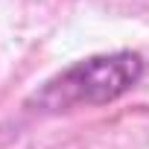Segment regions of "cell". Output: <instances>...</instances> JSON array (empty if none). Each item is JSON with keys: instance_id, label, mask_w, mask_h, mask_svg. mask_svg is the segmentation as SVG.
I'll use <instances>...</instances> for the list:
<instances>
[{"instance_id": "1", "label": "cell", "mask_w": 149, "mask_h": 149, "mask_svg": "<svg viewBox=\"0 0 149 149\" xmlns=\"http://www.w3.org/2000/svg\"><path fill=\"white\" fill-rule=\"evenodd\" d=\"M143 76V58L132 50L82 58L53 76L32 102L44 111H67L79 105H102L132 91Z\"/></svg>"}]
</instances>
